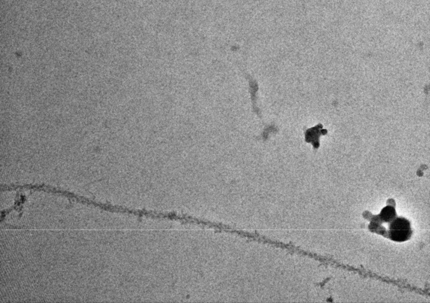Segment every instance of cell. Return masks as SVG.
<instances>
[{"label":"cell","mask_w":430,"mask_h":303,"mask_svg":"<svg viewBox=\"0 0 430 303\" xmlns=\"http://www.w3.org/2000/svg\"><path fill=\"white\" fill-rule=\"evenodd\" d=\"M389 233L392 241L398 242L408 241L412 235L410 222L405 218H396L389 225Z\"/></svg>","instance_id":"cell-1"},{"label":"cell","mask_w":430,"mask_h":303,"mask_svg":"<svg viewBox=\"0 0 430 303\" xmlns=\"http://www.w3.org/2000/svg\"><path fill=\"white\" fill-rule=\"evenodd\" d=\"M396 215L395 208L391 206H387L382 210L380 218L383 221L389 223V222H391L394 219Z\"/></svg>","instance_id":"cell-2"}]
</instances>
